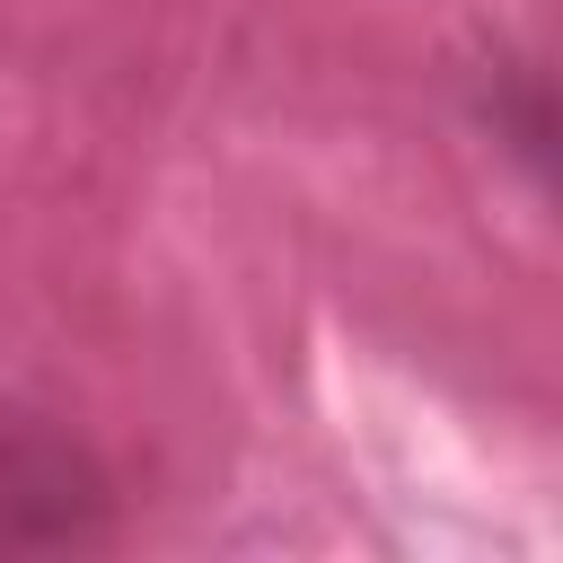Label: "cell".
I'll return each instance as SVG.
<instances>
[{"label": "cell", "instance_id": "obj_1", "mask_svg": "<svg viewBox=\"0 0 563 563\" xmlns=\"http://www.w3.org/2000/svg\"><path fill=\"white\" fill-rule=\"evenodd\" d=\"M114 528V484L88 440L9 413L0 422V554H70Z\"/></svg>", "mask_w": 563, "mask_h": 563}]
</instances>
